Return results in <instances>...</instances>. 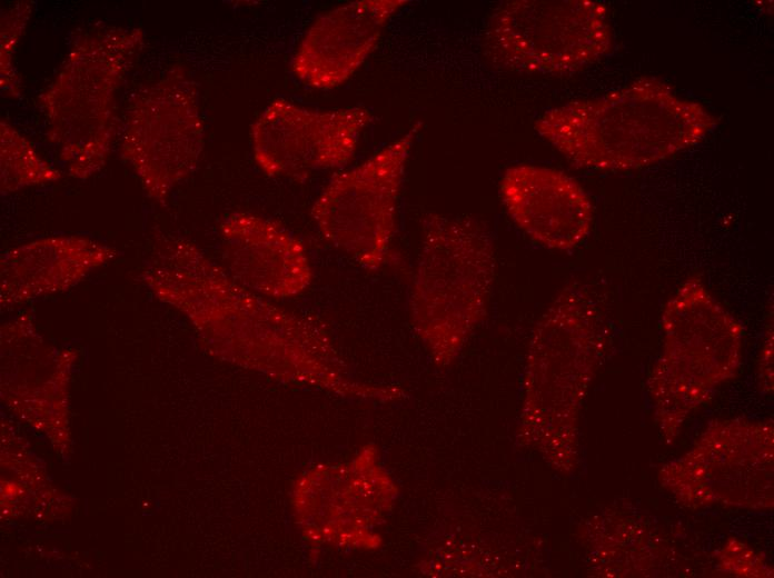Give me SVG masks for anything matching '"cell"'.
Instances as JSON below:
<instances>
[{
    "instance_id": "e0dca14e",
    "label": "cell",
    "mask_w": 774,
    "mask_h": 578,
    "mask_svg": "<svg viewBox=\"0 0 774 578\" xmlns=\"http://www.w3.org/2000/svg\"><path fill=\"white\" fill-rule=\"evenodd\" d=\"M760 379L767 391L773 386V313L768 315L767 330L760 358Z\"/></svg>"
},
{
    "instance_id": "52a82bcc",
    "label": "cell",
    "mask_w": 774,
    "mask_h": 578,
    "mask_svg": "<svg viewBox=\"0 0 774 578\" xmlns=\"http://www.w3.org/2000/svg\"><path fill=\"white\" fill-rule=\"evenodd\" d=\"M613 43L607 8L593 0L506 1L485 33L496 66L527 73L576 72L609 54Z\"/></svg>"
},
{
    "instance_id": "8992f818",
    "label": "cell",
    "mask_w": 774,
    "mask_h": 578,
    "mask_svg": "<svg viewBox=\"0 0 774 578\" xmlns=\"http://www.w3.org/2000/svg\"><path fill=\"white\" fill-rule=\"evenodd\" d=\"M606 321L585 283L564 286L539 318L528 350L524 416L533 423L569 425L598 367Z\"/></svg>"
},
{
    "instance_id": "8fae6325",
    "label": "cell",
    "mask_w": 774,
    "mask_h": 578,
    "mask_svg": "<svg viewBox=\"0 0 774 578\" xmlns=\"http://www.w3.org/2000/svg\"><path fill=\"white\" fill-rule=\"evenodd\" d=\"M407 0H358L335 7L309 26L290 62L304 84L329 90L346 82L377 46Z\"/></svg>"
},
{
    "instance_id": "2e32d148",
    "label": "cell",
    "mask_w": 774,
    "mask_h": 578,
    "mask_svg": "<svg viewBox=\"0 0 774 578\" xmlns=\"http://www.w3.org/2000/svg\"><path fill=\"white\" fill-rule=\"evenodd\" d=\"M33 1H17L2 10L0 19V88L3 96L17 99L22 93V80L13 57L31 18Z\"/></svg>"
},
{
    "instance_id": "4fadbf2b",
    "label": "cell",
    "mask_w": 774,
    "mask_h": 578,
    "mask_svg": "<svg viewBox=\"0 0 774 578\" xmlns=\"http://www.w3.org/2000/svg\"><path fill=\"white\" fill-rule=\"evenodd\" d=\"M225 269L247 289L270 298L306 290L312 269L302 241L280 222L234 211L219 225Z\"/></svg>"
},
{
    "instance_id": "277c9868",
    "label": "cell",
    "mask_w": 774,
    "mask_h": 578,
    "mask_svg": "<svg viewBox=\"0 0 774 578\" xmlns=\"http://www.w3.org/2000/svg\"><path fill=\"white\" fill-rule=\"evenodd\" d=\"M495 272V243L482 222L435 212L423 218L408 305L437 365H449L485 318Z\"/></svg>"
},
{
    "instance_id": "9c48e42d",
    "label": "cell",
    "mask_w": 774,
    "mask_h": 578,
    "mask_svg": "<svg viewBox=\"0 0 774 578\" xmlns=\"http://www.w3.org/2000/svg\"><path fill=\"white\" fill-rule=\"evenodd\" d=\"M421 126L415 122L360 165L335 175L312 203L310 215L325 240L368 271L388 259L403 179Z\"/></svg>"
},
{
    "instance_id": "ba28073f",
    "label": "cell",
    "mask_w": 774,
    "mask_h": 578,
    "mask_svg": "<svg viewBox=\"0 0 774 578\" xmlns=\"http://www.w3.org/2000/svg\"><path fill=\"white\" fill-rule=\"evenodd\" d=\"M204 147L198 84L186 67L175 64L132 97L119 155L146 195L165 206L172 190L197 168Z\"/></svg>"
},
{
    "instance_id": "7c38bea8",
    "label": "cell",
    "mask_w": 774,
    "mask_h": 578,
    "mask_svg": "<svg viewBox=\"0 0 774 578\" xmlns=\"http://www.w3.org/2000/svg\"><path fill=\"white\" fill-rule=\"evenodd\" d=\"M499 195L514 223L553 250H572L589 235L594 207L585 189L565 172L536 165L507 168Z\"/></svg>"
},
{
    "instance_id": "5bb4252c",
    "label": "cell",
    "mask_w": 774,
    "mask_h": 578,
    "mask_svg": "<svg viewBox=\"0 0 774 578\" xmlns=\"http://www.w3.org/2000/svg\"><path fill=\"white\" fill-rule=\"evenodd\" d=\"M117 255L96 239L51 236L6 250L0 260V305L17 307L64 291Z\"/></svg>"
},
{
    "instance_id": "7a4b0ae2",
    "label": "cell",
    "mask_w": 774,
    "mask_h": 578,
    "mask_svg": "<svg viewBox=\"0 0 774 578\" xmlns=\"http://www.w3.org/2000/svg\"><path fill=\"white\" fill-rule=\"evenodd\" d=\"M718 123L701 103L644 77L601 97L545 111L535 131L574 167L641 169L699 143Z\"/></svg>"
},
{
    "instance_id": "30bf717a",
    "label": "cell",
    "mask_w": 774,
    "mask_h": 578,
    "mask_svg": "<svg viewBox=\"0 0 774 578\" xmlns=\"http://www.w3.org/2000/svg\"><path fill=\"white\" fill-rule=\"evenodd\" d=\"M371 121V112L361 106L317 110L278 98L251 126L252 157L268 177L302 179L343 168L355 157Z\"/></svg>"
},
{
    "instance_id": "5b68a950",
    "label": "cell",
    "mask_w": 774,
    "mask_h": 578,
    "mask_svg": "<svg viewBox=\"0 0 774 578\" xmlns=\"http://www.w3.org/2000/svg\"><path fill=\"white\" fill-rule=\"evenodd\" d=\"M663 351L648 378L661 425L676 427L737 371L743 328L697 277L662 311Z\"/></svg>"
},
{
    "instance_id": "6da1fadb",
    "label": "cell",
    "mask_w": 774,
    "mask_h": 578,
    "mask_svg": "<svg viewBox=\"0 0 774 578\" xmlns=\"http://www.w3.org/2000/svg\"><path fill=\"white\" fill-rule=\"evenodd\" d=\"M140 279L202 333L242 349L247 360L282 377L334 388L344 382L316 325L240 285L192 241L158 240Z\"/></svg>"
},
{
    "instance_id": "3957f363",
    "label": "cell",
    "mask_w": 774,
    "mask_h": 578,
    "mask_svg": "<svg viewBox=\"0 0 774 578\" xmlns=\"http://www.w3.org/2000/svg\"><path fill=\"white\" fill-rule=\"evenodd\" d=\"M143 44L137 27L96 23L77 31L39 94L47 138L69 176L85 180L105 167L118 132L119 91Z\"/></svg>"
},
{
    "instance_id": "9a60e30c",
    "label": "cell",
    "mask_w": 774,
    "mask_h": 578,
    "mask_svg": "<svg viewBox=\"0 0 774 578\" xmlns=\"http://www.w3.org/2000/svg\"><path fill=\"white\" fill-rule=\"evenodd\" d=\"M61 172L33 143L4 119L0 122V190L2 195L60 180Z\"/></svg>"
}]
</instances>
